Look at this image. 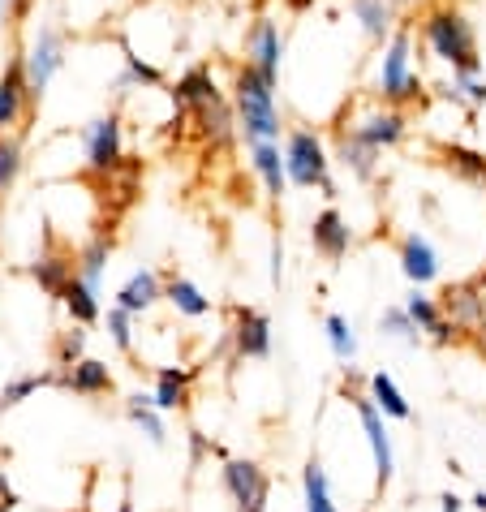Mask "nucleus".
Returning <instances> with one entry per match:
<instances>
[{
  "label": "nucleus",
  "instance_id": "nucleus-1",
  "mask_svg": "<svg viewBox=\"0 0 486 512\" xmlns=\"http://www.w3.org/2000/svg\"><path fill=\"white\" fill-rule=\"evenodd\" d=\"M418 44L448 74H482V39L461 0H435L418 13Z\"/></svg>",
  "mask_w": 486,
  "mask_h": 512
},
{
  "label": "nucleus",
  "instance_id": "nucleus-2",
  "mask_svg": "<svg viewBox=\"0 0 486 512\" xmlns=\"http://www.w3.org/2000/svg\"><path fill=\"white\" fill-rule=\"evenodd\" d=\"M418 26L413 22H400L396 31L379 44L375 56V82H370V95L383 99V104H396V108H413L422 104L426 95V78L418 69Z\"/></svg>",
  "mask_w": 486,
  "mask_h": 512
},
{
  "label": "nucleus",
  "instance_id": "nucleus-3",
  "mask_svg": "<svg viewBox=\"0 0 486 512\" xmlns=\"http://www.w3.org/2000/svg\"><path fill=\"white\" fill-rule=\"evenodd\" d=\"M173 104H177V112H185V117H194L198 134H203L216 151H224L233 138H241L233 99L220 91V82H216V74H211V65L185 69V74L177 78V87H173Z\"/></svg>",
  "mask_w": 486,
  "mask_h": 512
},
{
  "label": "nucleus",
  "instance_id": "nucleus-4",
  "mask_svg": "<svg viewBox=\"0 0 486 512\" xmlns=\"http://www.w3.org/2000/svg\"><path fill=\"white\" fill-rule=\"evenodd\" d=\"M237 112V130L246 142H280L284 138V117H280V99H276V82L263 78L254 65L241 61L233 69V87H228Z\"/></svg>",
  "mask_w": 486,
  "mask_h": 512
},
{
  "label": "nucleus",
  "instance_id": "nucleus-5",
  "mask_svg": "<svg viewBox=\"0 0 486 512\" xmlns=\"http://www.w3.org/2000/svg\"><path fill=\"white\" fill-rule=\"evenodd\" d=\"M332 147L323 142L319 130L310 125H293L284 134V168H289V186L297 190H323V198H336L332 181Z\"/></svg>",
  "mask_w": 486,
  "mask_h": 512
},
{
  "label": "nucleus",
  "instance_id": "nucleus-6",
  "mask_svg": "<svg viewBox=\"0 0 486 512\" xmlns=\"http://www.w3.org/2000/svg\"><path fill=\"white\" fill-rule=\"evenodd\" d=\"M340 130H349L353 138H362L366 147L375 151H396L400 142L409 138V108H396V104H383V99L370 95L366 104H357Z\"/></svg>",
  "mask_w": 486,
  "mask_h": 512
},
{
  "label": "nucleus",
  "instance_id": "nucleus-7",
  "mask_svg": "<svg viewBox=\"0 0 486 512\" xmlns=\"http://www.w3.org/2000/svg\"><path fill=\"white\" fill-rule=\"evenodd\" d=\"M82 160L95 177H117L125 168V130L117 112H99L95 121L82 125Z\"/></svg>",
  "mask_w": 486,
  "mask_h": 512
},
{
  "label": "nucleus",
  "instance_id": "nucleus-8",
  "mask_svg": "<svg viewBox=\"0 0 486 512\" xmlns=\"http://www.w3.org/2000/svg\"><path fill=\"white\" fill-rule=\"evenodd\" d=\"M241 56H246V65H254L263 78L280 82L284 56H289V35H284V26L271 18V13H254L246 35H241Z\"/></svg>",
  "mask_w": 486,
  "mask_h": 512
},
{
  "label": "nucleus",
  "instance_id": "nucleus-9",
  "mask_svg": "<svg viewBox=\"0 0 486 512\" xmlns=\"http://www.w3.org/2000/svg\"><path fill=\"white\" fill-rule=\"evenodd\" d=\"M22 61H26V78H31L35 99H44V91L52 87V78L65 69V31H61V26H52V22H44L31 35Z\"/></svg>",
  "mask_w": 486,
  "mask_h": 512
},
{
  "label": "nucleus",
  "instance_id": "nucleus-10",
  "mask_svg": "<svg viewBox=\"0 0 486 512\" xmlns=\"http://www.w3.org/2000/svg\"><path fill=\"white\" fill-rule=\"evenodd\" d=\"M35 104L39 99L31 91V78H26V61H22V52H13L5 69H0V138L18 130Z\"/></svg>",
  "mask_w": 486,
  "mask_h": 512
},
{
  "label": "nucleus",
  "instance_id": "nucleus-11",
  "mask_svg": "<svg viewBox=\"0 0 486 512\" xmlns=\"http://www.w3.org/2000/svg\"><path fill=\"white\" fill-rule=\"evenodd\" d=\"M357 418H362V431H366V444H370V457H375V482H379V491H388L392 487V474H396V457H392V435H388V426H383V409L370 401V396H357Z\"/></svg>",
  "mask_w": 486,
  "mask_h": 512
},
{
  "label": "nucleus",
  "instance_id": "nucleus-12",
  "mask_svg": "<svg viewBox=\"0 0 486 512\" xmlns=\"http://www.w3.org/2000/svg\"><path fill=\"white\" fill-rule=\"evenodd\" d=\"M224 491L233 495V504L241 512H267L271 482L254 461H224Z\"/></svg>",
  "mask_w": 486,
  "mask_h": 512
},
{
  "label": "nucleus",
  "instance_id": "nucleus-13",
  "mask_svg": "<svg viewBox=\"0 0 486 512\" xmlns=\"http://www.w3.org/2000/svg\"><path fill=\"white\" fill-rule=\"evenodd\" d=\"M233 353L237 358H250V362H263L271 353V319L254 306H237L233 310Z\"/></svg>",
  "mask_w": 486,
  "mask_h": 512
},
{
  "label": "nucleus",
  "instance_id": "nucleus-14",
  "mask_svg": "<svg viewBox=\"0 0 486 512\" xmlns=\"http://www.w3.org/2000/svg\"><path fill=\"white\" fill-rule=\"evenodd\" d=\"M310 246H314V254H323L327 263L349 259V250H353V229H349V220L340 216L336 207H323L319 216L310 220Z\"/></svg>",
  "mask_w": 486,
  "mask_h": 512
},
{
  "label": "nucleus",
  "instance_id": "nucleus-15",
  "mask_svg": "<svg viewBox=\"0 0 486 512\" xmlns=\"http://www.w3.org/2000/svg\"><path fill=\"white\" fill-rule=\"evenodd\" d=\"M439 306H443V315L452 319L456 332H482L486 327V297L478 284H448Z\"/></svg>",
  "mask_w": 486,
  "mask_h": 512
},
{
  "label": "nucleus",
  "instance_id": "nucleus-16",
  "mask_svg": "<svg viewBox=\"0 0 486 512\" xmlns=\"http://www.w3.org/2000/svg\"><path fill=\"white\" fill-rule=\"evenodd\" d=\"M345 9H349L353 26L362 31V39L375 44V48L400 26V9L392 5V0H345Z\"/></svg>",
  "mask_w": 486,
  "mask_h": 512
},
{
  "label": "nucleus",
  "instance_id": "nucleus-17",
  "mask_svg": "<svg viewBox=\"0 0 486 512\" xmlns=\"http://www.w3.org/2000/svg\"><path fill=\"white\" fill-rule=\"evenodd\" d=\"M246 151H250L254 177L263 181V194L280 203L284 190H289V168H284V142H246Z\"/></svg>",
  "mask_w": 486,
  "mask_h": 512
},
{
  "label": "nucleus",
  "instance_id": "nucleus-18",
  "mask_svg": "<svg viewBox=\"0 0 486 512\" xmlns=\"http://www.w3.org/2000/svg\"><path fill=\"white\" fill-rule=\"evenodd\" d=\"M332 160L345 168L353 181H375V177H379V164H383V151L366 147V142H362V138H353L349 130H336Z\"/></svg>",
  "mask_w": 486,
  "mask_h": 512
},
{
  "label": "nucleus",
  "instance_id": "nucleus-19",
  "mask_svg": "<svg viewBox=\"0 0 486 512\" xmlns=\"http://www.w3.org/2000/svg\"><path fill=\"white\" fill-rule=\"evenodd\" d=\"M56 388H65L74 396H108L112 388H117V379H112L108 362L82 358V362L69 366V371H56Z\"/></svg>",
  "mask_w": 486,
  "mask_h": 512
},
{
  "label": "nucleus",
  "instance_id": "nucleus-20",
  "mask_svg": "<svg viewBox=\"0 0 486 512\" xmlns=\"http://www.w3.org/2000/svg\"><path fill=\"white\" fill-rule=\"evenodd\" d=\"M405 310H409V319L418 323V332H422V336H431L435 345H448V340L456 336V327H452V319H448V315H443L439 297L422 293L418 284H413V293L405 297Z\"/></svg>",
  "mask_w": 486,
  "mask_h": 512
},
{
  "label": "nucleus",
  "instance_id": "nucleus-21",
  "mask_svg": "<svg viewBox=\"0 0 486 512\" xmlns=\"http://www.w3.org/2000/svg\"><path fill=\"white\" fill-rule=\"evenodd\" d=\"M400 272H405L409 284H418V289L439 276V254H435V246L422 233H405V237H400Z\"/></svg>",
  "mask_w": 486,
  "mask_h": 512
},
{
  "label": "nucleus",
  "instance_id": "nucleus-22",
  "mask_svg": "<svg viewBox=\"0 0 486 512\" xmlns=\"http://www.w3.org/2000/svg\"><path fill=\"white\" fill-rule=\"evenodd\" d=\"M439 99H448L452 108H461L465 117H478L486 108V78L482 74H448V82H439Z\"/></svg>",
  "mask_w": 486,
  "mask_h": 512
},
{
  "label": "nucleus",
  "instance_id": "nucleus-23",
  "mask_svg": "<svg viewBox=\"0 0 486 512\" xmlns=\"http://www.w3.org/2000/svg\"><path fill=\"white\" fill-rule=\"evenodd\" d=\"M61 302H65V310H69V319H74L78 327H91V323H99L104 319V306H99V289L95 284H87L78 272L65 280V289H61Z\"/></svg>",
  "mask_w": 486,
  "mask_h": 512
},
{
  "label": "nucleus",
  "instance_id": "nucleus-24",
  "mask_svg": "<svg viewBox=\"0 0 486 512\" xmlns=\"http://www.w3.org/2000/svg\"><path fill=\"white\" fill-rule=\"evenodd\" d=\"M164 297V280L151 272V267H142V272H134L130 280L117 289V306H125L130 315H147V310Z\"/></svg>",
  "mask_w": 486,
  "mask_h": 512
},
{
  "label": "nucleus",
  "instance_id": "nucleus-25",
  "mask_svg": "<svg viewBox=\"0 0 486 512\" xmlns=\"http://www.w3.org/2000/svg\"><path fill=\"white\" fill-rule=\"evenodd\" d=\"M151 401H155V409H160V414L185 409V401H190V371H181V366H164V371L155 375Z\"/></svg>",
  "mask_w": 486,
  "mask_h": 512
},
{
  "label": "nucleus",
  "instance_id": "nucleus-26",
  "mask_svg": "<svg viewBox=\"0 0 486 512\" xmlns=\"http://www.w3.org/2000/svg\"><path fill=\"white\" fill-rule=\"evenodd\" d=\"M164 302L185 319H203L211 310V297H203V289H198L194 280H185V276H168L164 280Z\"/></svg>",
  "mask_w": 486,
  "mask_h": 512
},
{
  "label": "nucleus",
  "instance_id": "nucleus-27",
  "mask_svg": "<svg viewBox=\"0 0 486 512\" xmlns=\"http://www.w3.org/2000/svg\"><path fill=\"white\" fill-rule=\"evenodd\" d=\"M439 155H443V164H448L461 181L486 190V155L482 151H469V147H461V142H443Z\"/></svg>",
  "mask_w": 486,
  "mask_h": 512
},
{
  "label": "nucleus",
  "instance_id": "nucleus-28",
  "mask_svg": "<svg viewBox=\"0 0 486 512\" xmlns=\"http://www.w3.org/2000/svg\"><path fill=\"white\" fill-rule=\"evenodd\" d=\"M108 254H112V241L99 233V237H91L87 246H82L78 254H74V272L87 280V284H95L99 289V280H104V272H108Z\"/></svg>",
  "mask_w": 486,
  "mask_h": 512
},
{
  "label": "nucleus",
  "instance_id": "nucleus-29",
  "mask_svg": "<svg viewBox=\"0 0 486 512\" xmlns=\"http://www.w3.org/2000/svg\"><path fill=\"white\" fill-rule=\"evenodd\" d=\"M366 388H370V401H375V405H379L388 418H400V422H405V418L413 414L409 401H405V392L396 388V379H392L388 371H375V375H370Z\"/></svg>",
  "mask_w": 486,
  "mask_h": 512
},
{
  "label": "nucleus",
  "instance_id": "nucleus-30",
  "mask_svg": "<svg viewBox=\"0 0 486 512\" xmlns=\"http://www.w3.org/2000/svg\"><path fill=\"white\" fill-rule=\"evenodd\" d=\"M302 495H306V512H340L332 500V487H327V474H323V461L314 457L302 469Z\"/></svg>",
  "mask_w": 486,
  "mask_h": 512
},
{
  "label": "nucleus",
  "instance_id": "nucleus-31",
  "mask_svg": "<svg viewBox=\"0 0 486 512\" xmlns=\"http://www.w3.org/2000/svg\"><path fill=\"white\" fill-rule=\"evenodd\" d=\"M125 414H130V422L151 439V444H164V439H168L164 418H160V409H155L151 396H130V401H125Z\"/></svg>",
  "mask_w": 486,
  "mask_h": 512
},
{
  "label": "nucleus",
  "instance_id": "nucleus-32",
  "mask_svg": "<svg viewBox=\"0 0 486 512\" xmlns=\"http://www.w3.org/2000/svg\"><path fill=\"white\" fill-rule=\"evenodd\" d=\"M31 276L39 280V289L44 293H52V297H61V289H65V280L74 276V263H65V259H56V254H44L35 267H31Z\"/></svg>",
  "mask_w": 486,
  "mask_h": 512
},
{
  "label": "nucleus",
  "instance_id": "nucleus-33",
  "mask_svg": "<svg viewBox=\"0 0 486 512\" xmlns=\"http://www.w3.org/2000/svg\"><path fill=\"white\" fill-rule=\"evenodd\" d=\"M18 177H22V142L5 134L0 138V198L18 186Z\"/></svg>",
  "mask_w": 486,
  "mask_h": 512
},
{
  "label": "nucleus",
  "instance_id": "nucleus-34",
  "mask_svg": "<svg viewBox=\"0 0 486 512\" xmlns=\"http://www.w3.org/2000/svg\"><path fill=\"white\" fill-rule=\"evenodd\" d=\"M44 388H56V371H48V375H22V379H13L9 388L0 392V409L22 405L26 396H35V392H44Z\"/></svg>",
  "mask_w": 486,
  "mask_h": 512
},
{
  "label": "nucleus",
  "instance_id": "nucleus-35",
  "mask_svg": "<svg viewBox=\"0 0 486 512\" xmlns=\"http://www.w3.org/2000/svg\"><path fill=\"white\" fill-rule=\"evenodd\" d=\"M379 332L392 336V340H405V345H418V336H422L405 306H388V310H383V315H379Z\"/></svg>",
  "mask_w": 486,
  "mask_h": 512
},
{
  "label": "nucleus",
  "instance_id": "nucleus-36",
  "mask_svg": "<svg viewBox=\"0 0 486 512\" xmlns=\"http://www.w3.org/2000/svg\"><path fill=\"white\" fill-rule=\"evenodd\" d=\"M327 345H332V353L340 362H353L357 358V336H353V327L345 315H327Z\"/></svg>",
  "mask_w": 486,
  "mask_h": 512
},
{
  "label": "nucleus",
  "instance_id": "nucleus-37",
  "mask_svg": "<svg viewBox=\"0 0 486 512\" xmlns=\"http://www.w3.org/2000/svg\"><path fill=\"white\" fill-rule=\"evenodd\" d=\"M104 323H108V336H112V345H117L121 353H130L134 349V315L125 306H112L108 315H104Z\"/></svg>",
  "mask_w": 486,
  "mask_h": 512
},
{
  "label": "nucleus",
  "instance_id": "nucleus-38",
  "mask_svg": "<svg viewBox=\"0 0 486 512\" xmlns=\"http://www.w3.org/2000/svg\"><path fill=\"white\" fill-rule=\"evenodd\" d=\"M82 349H87V332H61L56 340V371H69L74 362H82Z\"/></svg>",
  "mask_w": 486,
  "mask_h": 512
},
{
  "label": "nucleus",
  "instance_id": "nucleus-39",
  "mask_svg": "<svg viewBox=\"0 0 486 512\" xmlns=\"http://www.w3.org/2000/svg\"><path fill=\"white\" fill-rule=\"evenodd\" d=\"M392 5L400 9V18H413V13H422L426 5H435V0H392Z\"/></svg>",
  "mask_w": 486,
  "mask_h": 512
},
{
  "label": "nucleus",
  "instance_id": "nucleus-40",
  "mask_svg": "<svg viewBox=\"0 0 486 512\" xmlns=\"http://www.w3.org/2000/svg\"><path fill=\"white\" fill-rule=\"evenodd\" d=\"M280 263H284V250L276 241V246H271V280H276V284H280Z\"/></svg>",
  "mask_w": 486,
  "mask_h": 512
},
{
  "label": "nucleus",
  "instance_id": "nucleus-41",
  "mask_svg": "<svg viewBox=\"0 0 486 512\" xmlns=\"http://www.w3.org/2000/svg\"><path fill=\"white\" fill-rule=\"evenodd\" d=\"M461 508H465V504H461V500H456V495H452V491H448V495H443V500H439V512H461Z\"/></svg>",
  "mask_w": 486,
  "mask_h": 512
},
{
  "label": "nucleus",
  "instance_id": "nucleus-42",
  "mask_svg": "<svg viewBox=\"0 0 486 512\" xmlns=\"http://www.w3.org/2000/svg\"><path fill=\"white\" fill-rule=\"evenodd\" d=\"M474 508H478V512H486V491H478V495H474Z\"/></svg>",
  "mask_w": 486,
  "mask_h": 512
},
{
  "label": "nucleus",
  "instance_id": "nucleus-43",
  "mask_svg": "<svg viewBox=\"0 0 486 512\" xmlns=\"http://www.w3.org/2000/svg\"><path fill=\"white\" fill-rule=\"evenodd\" d=\"M478 349L486 353V327H482V336H478Z\"/></svg>",
  "mask_w": 486,
  "mask_h": 512
},
{
  "label": "nucleus",
  "instance_id": "nucleus-44",
  "mask_svg": "<svg viewBox=\"0 0 486 512\" xmlns=\"http://www.w3.org/2000/svg\"><path fill=\"white\" fill-rule=\"evenodd\" d=\"M121 512H130V508H121Z\"/></svg>",
  "mask_w": 486,
  "mask_h": 512
}]
</instances>
